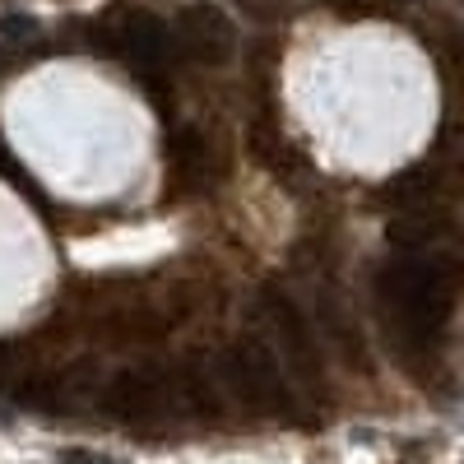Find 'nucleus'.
Returning <instances> with one entry per match:
<instances>
[{"label": "nucleus", "instance_id": "1", "mask_svg": "<svg viewBox=\"0 0 464 464\" xmlns=\"http://www.w3.org/2000/svg\"><path fill=\"white\" fill-rule=\"evenodd\" d=\"M450 297H455V275L450 260L441 256H404L381 275V306L391 312L400 334L418 348H428L446 316H450Z\"/></svg>", "mask_w": 464, "mask_h": 464}, {"label": "nucleus", "instance_id": "2", "mask_svg": "<svg viewBox=\"0 0 464 464\" xmlns=\"http://www.w3.org/2000/svg\"><path fill=\"white\" fill-rule=\"evenodd\" d=\"M223 367H227L232 391H237L242 404H251L256 413H265V418H288V413L297 409L293 385H288L279 358L269 353L260 339H237V343L227 348Z\"/></svg>", "mask_w": 464, "mask_h": 464}, {"label": "nucleus", "instance_id": "3", "mask_svg": "<svg viewBox=\"0 0 464 464\" xmlns=\"http://www.w3.org/2000/svg\"><path fill=\"white\" fill-rule=\"evenodd\" d=\"M172 43L200 65H227L237 56V28H232V19L223 10H214L209 0H196V5L177 10Z\"/></svg>", "mask_w": 464, "mask_h": 464}, {"label": "nucleus", "instance_id": "4", "mask_svg": "<svg viewBox=\"0 0 464 464\" xmlns=\"http://www.w3.org/2000/svg\"><path fill=\"white\" fill-rule=\"evenodd\" d=\"M265 312H269V321H275V330H279V339H284L288 367L297 372L302 385H312V391H316V385H321V343H316L312 325H306L302 306H297L284 288L269 284V288H265Z\"/></svg>", "mask_w": 464, "mask_h": 464}, {"label": "nucleus", "instance_id": "5", "mask_svg": "<svg viewBox=\"0 0 464 464\" xmlns=\"http://www.w3.org/2000/svg\"><path fill=\"white\" fill-rule=\"evenodd\" d=\"M102 409L126 418V422H140V418H153L163 409V376L159 372H121L107 391H102Z\"/></svg>", "mask_w": 464, "mask_h": 464}, {"label": "nucleus", "instance_id": "6", "mask_svg": "<svg viewBox=\"0 0 464 464\" xmlns=\"http://www.w3.org/2000/svg\"><path fill=\"white\" fill-rule=\"evenodd\" d=\"M209 177V144L196 126H177L168 135V181L172 190H196Z\"/></svg>", "mask_w": 464, "mask_h": 464}, {"label": "nucleus", "instance_id": "7", "mask_svg": "<svg viewBox=\"0 0 464 464\" xmlns=\"http://www.w3.org/2000/svg\"><path fill=\"white\" fill-rule=\"evenodd\" d=\"M121 43L130 47V56L144 74H163L168 52H172V28L153 14H130L126 28H121Z\"/></svg>", "mask_w": 464, "mask_h": 464}, {"label": "nucleus", "instance_id": "8", "mask_svg": "<svg viewBox=\"0 0 464 464\" xmlns=\"http://www.w3.org/2000/svg\"><path fill=\"white\" fill-rule=\"evenodd\" d=\"M177 391H181V400H186L190 409L205 413V418H218V413H223V400H218V391H214V376H209L205 362H196V358L177 372Z\"/></svg>", "mask_w": 464, "mask_h": 464}, {"label": "nucleus", "instance_id": "9", "mask_svg": "<svg viewBox=\"0 0 464 464\" xmlns=\"http://www.w3.org/2000/svg\"><path fill=\"white\" fill-rule=\"evenodd\" d=\"M237 10L251 14L256 24H279L288 14V0H237Z\"/></svg>", "mask_w": 464, "mask_h": 464}, {"label": "nucleus", "instance_id": "10", "mask_svg": "<svg viewBox=\"0 0 464 464\" xmlns=\"http://www.w3.org/2000/svg\"><path fill=\"white\" fill-rule=\"evenodd\" d=\"M61 464H111V459L98 450H84V446H70V450H61Z\"/></svg>", "mask_w": 464, "mask_h": 464}, {"label": "nucleus", "instance_id": "11", "mask_svg": "<svg viewBox=\"0 0 464 464\" xmlns=\"http://www.w3.org/2000/svg\"><path fill=\"white\" fill-rule=\"evenodd\" d=\"M5 33H33V19H19V14H10V19H5Z\"/></svg>", "mask_w": 464, "mask_h": 464}, {"label": "nucleus", "instance_id": "12", "mask_svg": "<svg viewBox=\"0 0 464 464\" xmlns=\"http://www.w3.org/2000/svg\"><path fill=\"white\" fill-rule=\"evenodd\" d=\"M330 5H348V0H330Z\"/></svg>", "mask_w": 464, "mask_h": 464}]
</instances>
